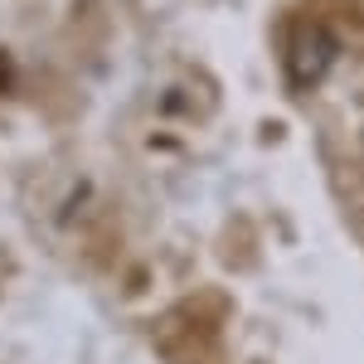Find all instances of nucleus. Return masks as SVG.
I'll return each instance as SVG.
<instances>
[{"mask_svg": "<svg viewBox=\"0 0 364 364\" xmlns=\"http://www.w3.org/2000/svg\"><path fill=\"white\" fill-rule=\"evenodd\" d=\"M331 58H336V39H331L326 29H306V34L296 39V54H291L296 83H316V78L331 68Z\"/></svg>", "mask_w": 364, "mask_h": 364, "instance_id": "1", "label": "nucleus"}]
</instances>
